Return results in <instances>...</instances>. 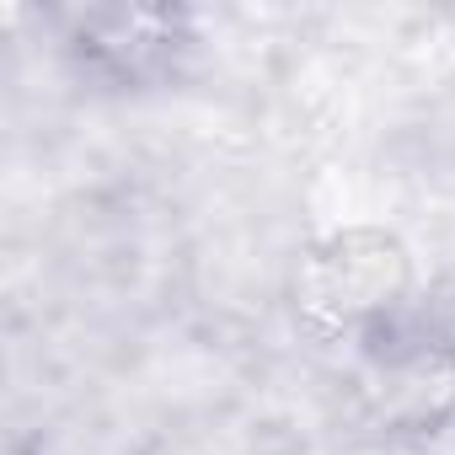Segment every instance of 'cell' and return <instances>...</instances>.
<instances>
[{"label": "cell", "mask_w": 455, "mask_h": 455, "mask_svg": "<svg viewBox=\"0 0 455 455\" xmlns=\"http://www.w3.org/2000/svg\"><path fill=\"white\" fill-rule=\"evenodd\" d=\"M418 290L412 247L386 225H338L290 258L284 300L306 338L364 343L407 316Z\"/></svg>", "instance_id": "obj_1"}, {"label": "cell", "mask_w": 455, "mask_h": 455, "mask_svg": "<svg viewBox=\"0 0 455 455\" xmlns=\"http://www.w3.org/2000/svg\"><path fill=\"white\" fill-rule=\"evenodd\" d=\"M348 396L364 428L386 439H428L455 418V348H444L423 316H402L359 343Z\"/></svg>", "instance_id": "obj_3"}, {"label": "cell", "mask_w": 455, "mask_h": 455, "mask_svg": "<svg viewBox=\"0 0 455 455\" xmlns=\"http://www.w3.org/2000/svg\"><path fill=\"white\" fill-rule=\"evenodd\" d=\"M418 316H423V327H428L444 348H455V268L434 284V295H428V306H423Z\"/></svg>", "instance_id": "obj_4"}, {"label": "cell", "mask_w": 455, "mask_h": 455, "mask_svg": "<svg viewBox=\"0 0 455 455\" xmlns=\"http://www.w3.org/2000/svg\"><path fill=\"white\" fill-rule=\"evenodd\" d=\"M38 22L54 33L60 54L76 76L108 92H150L172 86L198 44V22L188 6H44Z\"/></svg>", "instance_id": "obj_2"}]
</instances>
